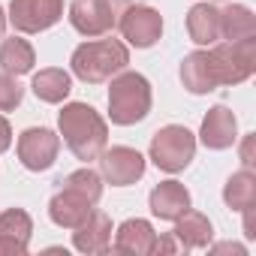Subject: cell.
Here are the masks:
<instances>
[{
    "label": "cell",
    "instance_id": "e0dca14e",
    "mask_svg": "<svg viewBox=\"0 0 256 256\" xmlns=\"http://www.w3.org/2000/svg\"><path fill=\"white\" fill-rule=\"evenodd\" d=\"M187 34L202 48L220 42V10L211 6V4L190 6V12H187Z\"/></svg>",
    "mask_w": 256,
    "mask_h": 256
},
{
    "label": "cell",
    "instance_id": "ffe728a7",
    "mask_svg": "<svg viewBox=\"0 0 256 256\" xmlns=\"http://www.w3.org/2000/svg\"><path fill=\"white\" fill-rule=\"evenodd\" d=\"M34 94L42 100V102H52V106H58V102H64L66 96H70V90H72V78H70V72L66 70H58V66H48V70H40L36 76H34Z\"/></svg>",
    "mask_w": 256,
    "mask_h": 256
},
{
    "label": "cell",
    "instance_id": "7c38bea8",
    "mask_svg": "<svg viewBox=\"0 0 256 256\" xmlns=\"http://www.w3.org/2000/svg\"><path fill=\"white\" fill-rule=\"evenodd\" d=\"M112 250L114 253H130V256H151L157 250V232H154V226L148 220L130 217V220H124L118 226Z\"/></svg>",
    "mask_w": 256,
    "mask_h": 256
},
{
    "label": "cell",
    "instance_id": "4fadbf2b",
    "mask_svg": "<svg viewBox=\"0 0 256 256\" xmlns=\"http://www.w3.org/2000/svg\"><path fill=\"white\" fill-rule=\"evenodd\" d=\"M148 208H151L154 217L175 223L181 214H187L193 208V199H190V190L181 181H160L148 196Z\"/></svg>",
    "mask_w": 256,
    "mask_h": 256
},
{
    "label": "cell",
    "instance_id": "9c48e42d",
    "mask_svg": "<svg viewBox=\"0 0 256 256\" xmlns=\"http://www.w3.org/2000/svg\"><path fill=\"white\" fill-rule=\"evenodd\" d=\"M118 28H120V36L136 46V48H151L154 42H160L163 36V16L154 10V6H145V4H130L124 10V16L118 18Z\"/></svg>",
    "mask_w": 256,
    "mask_h": 256
},
{
    "label": "cell",
    "instance_id": "9a60e30c",
    "mask_svg": "<svg viewBox=\"0 0 256 256\" xmlns=\"http://www.w3.org/2000/svg\"><path fill=\"white\" fill-rule=\"evenodd\" d=\"M90 211H94V202H88L82 193H76V190H70V187L58 190V193L52 196V202H48V217H52V223L60 226V229H76L78 223L88 220Z\"/></svg>",
    "mask_w": 256,
    "mask_h": 256
},
{
    "label": "cell",
    "instance_id": "2e32d148",
    "mask_svg": "<svg viewBox=\"0 0 256 256\" xmlns=\"http://www.w3.org/2000/svg\"><path fill=\"white\" fill-rule=\"evenodd\" d=\"M72 247L78 253H106L112 247V220L102 211H90L84 223L72 229Z\"/></svg>",
    "mask_w": 256,
    "mask_h": 256
},
{
    "label": "cell",
    "instance_id": "7a4b0ae2",
    "mask_svg": "<svg viewBox=\"0 0 256 256\" xmlns=\"http://www.w3.org/2000/svg\"><path fill=\"white\" fill-rule=\"evenodd\" d=\"M126 64H130V48H126L120 40L82 42L70 58L72 76L82 78L84 84H102V82L114 78L118 72H124Z\"/></svg>",
    "mask_w": 256,
    "mask_h": 256
},
{
    "label": "cell",
    "instance_id": "277c9868",
    "mask_svg": "<svg viewBox=\"0 0 256 256\" xmlns=\"http://www.w3.org/2000/svg\"><path fill=\"white\" fill-rule=\"evenodd\" d=\"M205 54H208V70H211L214 88L241 84L256 72V34L244 36V40H232V42L220 40V42L208 46Z\"/></svg>",
    "mask_w": 256,
    "mask_h": 256
},
{
    "label": "cell",
    "instance_id": "7402d4cb",
    "mask_svg": "<svg viewBox=\"0 0 256 256\" xmlns=\"http://www.w3.org/2000/svg\"><path fill=\"white\" fill-rule=\"evenodd\" d=\"M181 82H184V88H187L190 94H196V96L214 90V78H211V70H208V54H205V48L190 52V54L181 60Z\"/></svg>",
    "mask_w": 256,
    "mask_h": 256
},
{
    "label": "cell",
    "instance_id": "5bb4252c",
    "mask_svg": "<svg viewBox=\"0 0 256 256\" xmlns=\"http://www.w3.org/2000/svg\"><path fill=\"white\" fill-rule=\"evenodd\" d=\"M30 232H34L30 214L24 208H6L0 214V256L4 253L24 256L30 244Z\"/></svg>",
    "mask_w": 256,
    "mask_h": 256
},
{
    "label": "cell",
    "instance_id": "d4e9b609",
    "mask_svg": "<svg viewBox=\"0 0 256 256\" xmlns=\"http://www.w3.org/2000/svg\"><path fill=\"white\" fill-rule=\"evenodd\" d=\"M22 96H24V88L16 82V76L0 72V112L18 108V106H22Z\"/></svg>",
    "mask_w": 256,
    "mask_h": 256
},
{
    "label": "cell",
    "instance_id": "8992f818",
    "mask_svg": "<svg viewBox=\"0 0 256 256\" xmlns=\"http://www.w3.org/2000/svg\"><path fill=\"white\" fill-rule=\"evenodd\" d=\"M130 6V0H72L70 24L82 36H102L118 28V18Z\"/></svg>",
    "mask_w": 256,
    "mask_h": 256
},
{
    "label": "cell",
    "instance_id": "8fae6325",
    "mask_svg": "<svg viewBox=\"0 0 256 256\" xmlns=\"http://www.w3.org/2000/svg\"><path fill=\"white\" fill-rule=\"evenodd\" d=\"M199 139L211 151L232 148L238 142V118L232 114V108H226V106L208 108V114L202 118V126H199Z\"/></svg>",
    "mask_w": 256,
    "mask_h": 256
},
{
    "label": "cell",
    "instance_id": "cb8c5ba5",
    "mask_svg": "<svg viewBox=\"0 0 256 256\" xmlns=\"http://www.w3.org/2000/svg\"><path fill=\"white\" fill-rule=\"evenodd\" d=\"M64 187H70V190H76V193H82L88 202H100L102 199V175L100 172H94V169H76V172H70L64 181H60Z\"/></svg>",
    "mask_w": 256,
    "mask_h": 256
},
{
    "label": "cell",
    "instance_id": "83f0119b",
    "mask_svg": "<svg viewBox=\"0 0 256 256\" xmlns=\"http://www.w3.org/2000/svg\"><path fill=\"white\" fill-rule=\"evenodd\" d=\"M214 250H232V253H244V247H241V244H217Z\"/></svg>",
    "mask_w": 256,
    "mask_h": 256
},
{
    "label": "cell",
    "instance_id": "4316f807",
    "mask_svg": "<svg viewBox=\"0 0 256 256\" xmlns=\"http://www.w3.org/2000/svg\"><path fill=\"white\" fill-rule=\"evenodd\" d=\"M241 163L250 169L253 166V136H244V145H241Z\"/></svg>",
    "mask_w": 256,
    "mask_h": 256
},
{
    "label": "cell",
    "instance_id": "484cf974",
    "mask_svg": "<svg viewBox=\"0 0 256 256\" xmlns=\"http://www.w3.org/2000/svg\"><path fill=\"white\" fill-rule=\"evenodd\" d=\"M10 145H12V126H10V120L4 114H0V154L10 151Z\"/></svg>",
    "mask_w": 256,
    "mask_h": 256
},
{
    "label": "cell",
    "instance_id": "5b68a950",
    "mask_svg": "<svg viewBox=\"0 0 256 256\" xmlns=\"http://www.w3.org/2000/svg\"><path fill=\"white\" fill-rule=\"evenodd\" d=\"M148 154H151L157 169H163L169 175L184 172L196 157V136L181 124H169V126H163V130L154 133Z\"/></svg>",
    "mask_w": 256,
    "mask_h": 256
},
{
    "label": "cell",
    "instance_id": "f1b7e54d",
    "mask_svg": "<svg viewBox=\"0 0 256 256\" xmlns=\"http://www.w3.org/2000/svg\"><path fill=\"white\" fill-rule=\"evenodd\" d=\"M6 24H10V22H6V12H4V6H0V40H4V30H6Z\"/></svg>",
    "mask_w": 256,
    "mask_h": 256
},
{
    "label": "cell",
    "instance_id": "6da1fadb",
    "mask_svg": "<svg viewBox=\"0 0 256 256\" xmlns=\"http://www.w3.org/2000/svg\"><path fill=\"white\" fill-rule=\"evenodd\" d=\"M58 130L76 160L90 163L108 145V124L106 118L88 102H66L58 114Z\"/></svg>",
    "mask_w": 256,
    "mask_h": 256
},
{
    "label": "cell",
    "instance_id": "d6986e66",
    "mask_svg": "<svg viewBox=\"0 0 256 256\" xmlns=\"http://www.w3.org/2000/svg\"><path fill=\"white\" fill-rule=\"evenodd\" d=\"M36 64V52L28 40L22 36H10L0 42V70H4L6 76H28Z\"/></svg>",
    "mask_w": 256,
    "mask_h": 256
},
{
    "label": "cell",
    "instance_id": "ac0fdd59",
    "mask_svg": "<svg viewBox=\"0 0 256 256\" xmlns=\"http://www.w3.org/2000/svg\"><path fill=\"white\" fill-rule=\"evenodd\" d=\"M178 247L187 253V250H196V247H208L211 238H214V229H211V220L199 211H187L175 220V229H172Z\"/></svg>",
    "mask_w": 256,
    "mask_h": 256
},
{
    "label": "cell",
    "instance_id": "52a82bcc",
    "mask_svg": "<svg viewBox=\"0 0 256 256\" xmlns=\"http://www.w3.org/2000/svg\"><path fill=\"white\" fill-rule=\"evenodd\" d=\"M64 18V0H12L6 22L18 34H42Z\"/></svg>",
    "mask_w": 256,
    "mask_h": 256
},
{
    "label": "cell",
    "instance_id": "30bf717a",
    "mask_svg": "<svg viewBox=\"0 0 256 256\" xmlns=\"http://www.w3.org/2000/svg\"><path fill=\"white\" fill-rule=\"evenodd\" d=\"M96 160H100V175L112 187H130L145 175V157L136 148H126V145L102 148V154Z\"/></svg>",
    "mask_w": 256,
    "mask_h": 256
},
{
    "label": "cell",
    "instance_id": "ba28073f",
    "mask_svg": "<svg viewBox=\"0 0 256 256\" xmlns=\"http://www.w3.org/2000/svg\"><path fill=\"white\" fill-rule=\"evenodd\" d=\"M58 151H60V136L54 130H48V126H30L16 142V154H18L22 166L30 172L52 169L58 160Z\"/></svg>",
    "mask_w": 256,
    "mask_h": 256
},
{
    "label": "cell",
    "instance_id": "3957f363",
    "mask_svg": "<svg viewBox=\"0 0 256 256\" xmlns=\"http://www.w3.org/2000/svg\"><path fill=\"white\" fill-rule=\"evenodd\" d=\"M108 118L118 126H130L148 118L154 94H151V82L142 72H130L124 70L114 78H108Z\"/></svg>",
    "mask_w": 256,
    "mask_h": 256
},
{
    "label": "cell",
    "instance_id": "603a6c76",
    "mask_svg": "<svg viewBox=\"0 0 256 256\" xmlns=\"http://www.w3.org/2000/svg\"><path fill=\"white\" fill-rule=\"evenodd\" d=\"M223 202L232 208V211H244L256 202V175L250 169H241L235 172L226 187H223Z\"/></svg>",
    "mask_w": 256,
    "mask_h": 256
},
{
    "label": "cell",
    "instance_id": "44dd1931",
    "mask_svg": "<svg viewBox=\"0 0 256 256\" xmlns=\"http://www.w3.org/2000/svg\"><path fill=\"white\" fill-rule=\"evenodd\" d=\"M256 34V16L244 4H226L220 10V40H244Z\"/></svg>",
    "mask_w": 256,
    "mask_h": 256
}]
</instances>
